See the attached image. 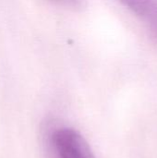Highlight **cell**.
<instances>
[{
  "instance_id": "1",
  "label": "cell",
  "mask_w": 157,
  "mask_h": 158,
  "mask_svg": "<svg viewBox=\"0 0 157 158\" xmlns=\"http://www.w3.org/2000/svg\"><path fill=\"white\" fill-rule=\"evenodd\" d=\"M50 158H95L86 140L75 130L59 128L48 138Z\"/></svg>"
},
{
  "instance_id": "2",
  "label": "cell",
  "mask_w": 157,
  "mask_h": 158,
  "mask_svg": "<svg viewBox=\"0 0 157 158\" xmlns=\"http://www.w3.org/2000/svg\"><path fill=\"white\" fill-rule=\"evenodd\" d=\"M143 22L151 39L157 44V0H118Z\"/></svg>"
},
{
  "instance_id": "3",
  "label": "cell",
  "mask_w": 157,
  "mask_h": 158,
  "mask_svg": "<svg viewBox=\"0 0 157 158\" xmlns=\"http://www.w3.org/2000/svg\"><path fill=\"white\" fill-rule=\"evenodd\" d=\"M59 6L70 8L72 10H82L86 6V0H50Z\"/></svg>"
}]
</instances>
